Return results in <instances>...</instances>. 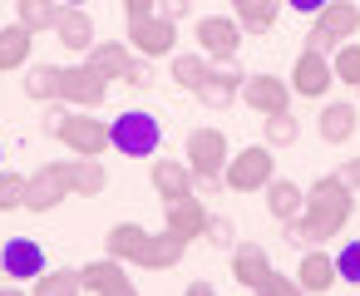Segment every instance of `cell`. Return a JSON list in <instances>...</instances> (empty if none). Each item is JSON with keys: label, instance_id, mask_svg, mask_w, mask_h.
Segmentation results:
<instances>
[{"label": "cell", "instance_id": "1", "mask_svg": "<svg viewBox=\"0 0 360 296\" xmlns=\"http://www.w3.org/2000/svg\"><path fill=\"white\" fill-rule=\"evenodd\" d=\"M350 217H355V188L340 183L335 173H326V178H316V183L306 188L301 212H296L281 232H286L296 247H321V242L340 237Z\"/></svg>", "mask_w": 360, "mask_h": 296}, {"label": "cell", "instance_id": "2", "mask_svg": "<svg viewBox=\"0 0 360 296\" xmlns=\"http://www.w3.org/2000/svg\"><path fill=\"white\" fill-rule=\"evenodd\" d=\"M188 242L173 237L168 227L163 232H148L143 222H114L104 232V257L124 262V266H143V271H173L183 262Z\"/></svg>", "mask_w": 360, "mask_h": 296}, {"label": "cell", "instance_id": "3", "mask_svg": "<svg viewBox=\"0 0 360 296\" xmlns=\"http://www.w3.org/2000/svg\"><path fill=\"white\" fill-rule=\"evenodd\" d=\"M45 134L60 139L79 158H104V148H109V124L94 119V109H70L60 99L45 109Z\"/></svg>", "mask_w": 360, "mask_h": 296}, {"label": "cell", "instance_id": "4", "mask_svg": "<svg viewBox=\"0 0 360 296\" xmlns=\"http://www.w3.org/2000/svg\"><path fill=\"white\" fill-rule=\"evenodd\" d=\"M360 30V6L355 0H326V6L311 15V30H306V50H321V55H335L345 40H355Z\"/></svg>", "mask_w": 360, "mask_h": 296}, {"label": "cell", "instance_id": "5", "mask_svg": "<svg viewBox=\"0 0 360 296\" xmlns=\"http://www.w3.org/2000/svg\"><path fill=\"white\" fill-rule=\"evenodd\" d=\"M158 143H163V129H158V119L148 109H129V114H119L109 124V148H119L129 158H153Z\"/></svg>", "mask_w": 360, "mask_h": 296}, {"label": "cell", "instance_id": "6", "mask_svg": "<svg viewBox=\"0 0 360 296\" xmlns=\"http://www.w3.org/2000/svg\"><path fill=\"white\" fill-rule=\"evenodd\" d=\"M271 178H276V158H271L266 143H247V148L232 153L227 168H222V183H227L232 193H262Z\"/></svg>", "mask_w": 360, "mask_h": 296}, {"label": "cell", "instance_id": "7", "mask_svg": "<svg viewBox=\"0 0 360 296\" xmlns=\"http://www.w3.org/2000/svg\"><path fill=\"white\" fill-rule=\"evenodd\" d=\"M232 148H227V134L222 129H193L188 134V148H183V163L193 168V178H222Z\"/></svg>", "mask_w": 360, "mask_h": 296}, {"label": "cell", "instance_id": "8", "mask_svg": "<svg viewBox=\"0 0 360 296\" xmlns=\"http://www.w3.org/2000/svg\"><path fill=\"white\" fill-rule=\"evenodd\" d=\"M193 40H198V50H202L212 65H227V60H237V50H242V25H237L232 15H202V20L193 25Z\"/></svg>", "mask_w": 360, "mask_h": 296}, {"label": "cell", "instance_id": "9", "mask_svg": "<svg viewBox=\"0 0 360 296\" xmlns=\"http://www.w3.org/2000/svg\"><path fill=\"white\" fill-rule=\"evenodd\" d=\"M129 50L143 55V60H168L178 50V25L163 20V15H143V20H129Z\"/></svg>", "mask_w": 360, "mask_h": 296}, {"label": "cell", "instance_id": "10", "mask_svg": "<svg viewBox=\"0 0 360 296\" xmlns=\"http://www.w3.org/2000/svg\"><path fill=\"white\" fill-rule=\"evenodd\" d=\"M291 94H301V99H326L330 94V84H335V70H330V55H321V50H306L301 45V55H296V65H291Z\"/></svg>", "mask_w": 360, "mask_h": 296}, {"label": "cell", "instance_id": "11", "mask_svg": "<svg viewBox=\"0 0 360 296\" xmlns=\"http://www.w3.org/2000/svg\"><path fill=\"white\" fill-rule=\"evenodd\" d=\"M104 99H109V79L104 75H94L89 65L60 70V104H70V109H99Z\"/></svg>", "mask_w": 360, "mask_h": 296}, {"label": "cell", "instance_id": "12", "mask_svg": "<svg viewBox=\"0 0 360 296\" xmlns=\"http://www.w3.org/2000/svg\"><path fill=\"white\" fill-rule=\"evenodd\" d=\"M252 114H286L291 109V84L286 79H276V75H247L242 79V94H237Z\"/></svg>", "mask_w": 360, "mask_h": 296}, {"label": "cell", "instance_id": "13", "mask_svg": "<svg viewBox=\"0 0 360 296\" xmlns=\"http://www.w3.org/2000/svg\"><path fill=\"white\" fill-rule=\"evenodd\" d=\"M79 276H84V291H89V296H139V286H134L129 266H124V262H114V257L84 262V266H79Z\"/></svg>", "mask_w": 360, "mask_h": 296}, {"label": "cell", "instance_id": "14", "mask_svg": "<svg viewBox=\"0 0 360 296\" xmlns=\"http://www.w3.org/2000/svg\"><path fill=\"white\" fill-rule=\"evenodd\" d=\"M60 168V178H65V188H70V198H99L104 188H109V168H104V158H65V163H55Z\"/></svg>", "mask_w": 360, "mask_h": 296}, {"label": "cell", "instance_id": "15", "mask_svg": "<svg viewBox=\"0 0 360 296\" xmlns=\"http://www.w3.org/2000/svg\"><path fill=\"white\" fill-rule=\"evenodd\" d=\"M65 198H70V188H65L55 163H45V168H35L25 178V212H55Z\"/></svg>", "mask_w": 360, "mask_h": 296}, {"label": "cell", "instance_id": "16", "mask_svg": "<svg viewBox=\"0 0 360 296\" xmlns=\"http://www.w3.org/2000/svg\"><path fill=\"white\" fill-rule=\"evenodd\" d=\"M242 79H247V75L227 60V65H212V75H207L193 94H198L207 109H232V104H237V94H242Z\"/></svg>", "mask_w": 360, "mask_h": 296}, {"label": "cell", "instance_id": "17", "mask_svg": "<svg viewBox=\"0 0 360 296\" xmlns=\"http://www.w3.org/2000/svg\"><path fill=\"white\" fill-rule=\"evenodd\" d=\"M0 266H6L11 281H35L45 271V247L30 242V237H11L6 252H0Z\"/></svg>", "mask_w": 360, "mask_h": 296}, {"label": "cell", "instance_id": "18", "mask_svg": "<svg viewBox=\"0 0 360 296\" xmlns=\"http://www.w3.org/2000/svg\"><path fill=\"white\" fill-rule=\"evenodd\" d=\"M296 276V286L306 291V296H326L340 276H335V257L330 252H321V247H306V257H301V266L291 271Z\"/></svg>", "mask_w": 360, "mask_h": 296}, {"label": "cell", "instance_id": "19", "mask_svg": "<svg viewBox=\"0 0 360 296\" xmlns=\"http://www.w3.org/2000/svg\"><path fill=\"white\" fill-rule=\"evenodd\" d=\"M55 40H60L65 50H79V55H89V45L99 40V35H94V20H89V11H84V6H60Z\"/></svg>", "mask_w": 360, "mask_h": 296}, {"label": "cell", "instance_id": "20", "mask_svg": "<svg viewBox=\"0 0 360 296\" xmlns=\"http://www.w3.org/2000/svg\"><path fill=\"white\" fill-rule=\"evenodd\" d=\"M163 212H168V232H173V237H183V242H198V237H202V227H207V207H202V198H198V193H188V198H178V202H168Z\"/></svg>", "mask_w": 360, "mask_h": 296}, {"label": "cell", "instance_id": "21", "mask_svg": "<svg viewBox=\"0 0 360 296\" xmlns=\"http://www.w3.org/2000/svg\"><path fill=\"white\" fill-rule=\"evenodd\" d=\"M84 65H89L94 75H104V79H124L129 65H134V50H129L124 40H94L89 55H84Z\"/></svg>", "mask_w": 360, "mask_h": 296}, {"label": "cell", "instance_id": "22", "mask_svg": "<svg viewBox=\"0 0 360 296\" xmlns=\"http://www.w3.org/2000/svg\"><path fill=\"white\" fill-rule=\"evenodd\" d=\"M153 193L163 198V207L178 202V198H188L193 193V168L183 158H158L153 163Z\"/></svg>", "mask_w": 360, "mask_h": 296}, {"label": "cell", "instance_id": "23", "mask_svg": "<svg viewBox=\"0 0 360 296\" xmlns=\"http://www.w3.org/2000/svg\"><path fill=\"white\" fill-rule=\"evenodd\" d=\"M266 271H271V257H266L262 242H237V247H232V276H237L247 291H257Z\"/></svg>", "mask_w": 360, "mask_h": 296}, {"label": "cell", "instance_id": "24", "mask_svg": "<svg viewBox=\"0 0 360 296\" xmlns=\"http://www.w3.org/2000/svg\"><path fill=\"white\" fill-rule=\"evenodd\" d=\"M355 129H360V109H355V104H326L321 119H316V134H321L326 143H350Z\"/></svg>", "mask_w": 360, "mask_h": 296}, {"label": "cell", "instance_id": "25", "mask_svg": "<svg viewBox=\"0 0 360 296\" xmlns=\"http://www.w3.org/2000/svg\"><path fill=\"white\" fill-rule=\"evenodd\" d=\"M281 15V0H232V20L242 25V35H266Z\"/></svg>", "mask_w": 360, "mask_h": 296}, {"label": "cell", "instance_id": "26", "mask_svg": "<svg viewBox=\"0 0 360 296\" xmlns=\"http://www.w3.org/2000/svg\"><path fill=\"white\" fill-rule=\"evenodd\" d=\"M30 45H35V30H25L20 20H15V25H0V75H11V70H25V60H30Z\"/></svg>", "mask_w": 360, "mask_h": 296}, {"label": "cell", "instance_id": "27", "mask_svg": "<svg viewBox=\"0 0 360 296\" xmlns=\"http://www.w3.org/2000/svg\"><path fill=\"white\" fill-rule=\"evenodd\" d=\"M262 198H266V212H271L281 227H286V222L301 212V202H306V193H301L291 178H271V183L262 188Z\"/></svg>", "mask_w": 360, "mask_h": 296}, {"label": "cell", "instance_id": "28", "mask_svg": "<svg viewBox=\"0 0 360 296\" xmlns=\"http://www.w3.org/2000/svg\"><path fill=\"white\" fill-rule=\"evenodd\" d=\"M30 296H84V276L79 266H45L30 281Z\"/></svg>", "mask_w": 360, "mask_h": 296}, {"label": "cell", "instance_id": "29", "mask_svg": "<svg viewBox=\"0 0 360 296\" xmlns=\"http://www.w3.org/2000/svg\"><path fill=\"white\" fill-rule=\"evenodd\" d=\"M25 99H40V104H55L60 99V65H30L25 79H20Z\"/></svg>", "mask_w": 360, "mask_h": 296}, {"label": "cell", "instance_id": "30", "mask_svg": "<svg viewBox=\"0 0 360 296\" xmlns=\"http://www.w3.org/2000/svg\"><path fill=\"white\" fill-rule=\"evenodd\" d=\"M60 6H65V0H15V20L25 30H55Z\"/></svg>", "mask_w": 360, "mask_h": 296}, {"label": "cell", "instance_id": "31", "mask_svg": "<svg viewBox=\"0 0 360 296\" xmlns=\"http://www.w3.org/2000/svg\"><path fill=\"white\" fill-rule=\"evenodd\" d=\"M168 60H173V84H178V89H198V84L212 75V60H207L202 50H198V55H168Z\"/></svg>", "mask_w": 360, "mask_h": 296}, {"label": "cell", "instance_id": "32", "mask_svg": "<svg viewBox=\"0 0 360 296\" xmlns=\"http://www.w3.org/2000/svg\"><path fill=\"white\" fill-rule=\"evenodd\" d=\"M296 139H301V119H291V109L262 119V143H266V148H291Z\"/></svg>", "mask_w": 360, "mask_h": 296}, {"label": "cell", "instance_id": "33", "mask_svg": "<svg viewBox=\"0 0 360 296\" xmlns=\"http://www.w3.org/2000/svg\"><path fill=\"white\" fill-rule=\"evenodd\" d=\"M330 70H335V79H340V84L360 89V45H355V40H345V45L330 55Z\"/></svg>", "mask_w": 360, "mask_h": 296}, {"label": "cell", "instance_id": "34", "mask_svg": "<svg viewBox=\"0 0 360 296\" xmlns=\"http://www.w3.org/2000/svg\"><path fill=\"white\" fill-rule=\"evenodd\" d=\"M202 237H207L212 247H237V222H232V217H222V212H207Z\"/></svg>", "mask_w": 360, "mask_h": 296}, {"label": "cell", "instance_id": "35", "mask_svg": "<svg viewBox=\"0 0 360 296\" xmlns=\"http://www.w3.org/2000/svg\"><path fill=\"white\" fill-rule=\"evenodd\" d=\"M25 207V178L20 173H0V212Z\"/></svg>", "mask_w": 360, "mask_h": 296}, {"label": "cell", "instance_id": "36", "mask_svg": "<svg viewBox=\"0 0 360 296\" xmlns=\"http://www.w3.org/2000/svg\"><path fill=\"white\" fill-rule=\"evenodd\" d=\"M335 276L350 281V286H360V237L340 247V257H335Z\"/></svg>", "mask_w": 360, "mask_h": 296}, {"label": "cell", "instance_id": "37", "mask_svg": "<svg viewBox=\"0 0 360 296\" xmlns=\"http://www.w3.org/2000/svg\"><path fill=\"white\" fill-rule=\"evenodd\" d=\"M257 296H306V291L296 286V276H286V271H276V266H271V271L262 276V286H257Z\"/></svg>", "mask_w": 360, "mask_h": 296}, {"label": "cell", "instance_id": "38", "mask_svg": "<svg viewBox=\"0 0 360 296\" xmlns=\"http://www.w3.org/2000/svg\"><path fill=\"white\" fill-rule=\"evenodd\" d=\"M153 15H163V20H188L193 15V0H158V6H153Z\"/></svg>", "mask_w": 360, "mask_h": 296}, {"label": "cell", "instance_id": "39", "mask_svg": "<svg viewBox=\"0 0 360 296\" xmlns=\"http://www.w3.org/2000/svg\"><path fill=\"white\" fill-rule=\"evenodd\" d=\"M335 178H340V183H350V188L360 193V158H345V163L335 168Z\"/></svg>", "mask_w": 360, "mask_h": 296}, {"label": "cell", "instance_id": "40", "mask_svg": "<svg viewBox=\"0 0 360 296\" xmlns=\"http://www.w3.org/2000/svg\"><path fill=\"white\" fill-rule=\"evenodd\" d=\"M124 84L143 89V84H148V60H134V65H129V75H124Z\"/></svg>", "mask_w": 360, "mask_h": 296}, {"label": "cell", "instance_id": "41", "mask_svg": "<svg viewBox=\"0 0 360 296\" xmlns=\"http://www.w3.org/2000/svg\"><path fill=\"white\" fill-rule=\"evenodd\" d=\"M153 6H158V0H124V15L129 20H143V15H153Z\"/></svg>", "mask_w": 360, "mask_h": 296}, {"label": "cell", "instance_id": "42", "mask_svg": "<svg viewBox=\"0 0 360 296\" xmlns=\"http://www.w3.org/2000/svg\"><path fill=\"white\" fill-rule=\"evenodd\" d=\"M281 6H291L296 15H316V11L326 6V0H281Z\"/></svg>", "mask_w": 360, "mask_h": 296}, {"label": "cell", "instance_id": "43", "mask_svg": "<svg viewBox=\"0 0 360 296\" xmlns=\"http://www.w3.org/2000/svg\"><path fill=\"white\" fill-rule=\"evenodd\" d=\"M183 296H217V291H212V286H207V281H193V286H188V291H183Z\"/></svg>", "mask_w": 360, "mask_h": 296}, {"label": "cell", "instance_id": "44", "mask_svg": "<svg viewBox=\"0 0 360 296\" xmlns=\"http://www.w3.org/2000/svg\"><path fill=\"white\" fill-rule=\"evenodd\" d=\"M0 296H30V291H25L20 281H11V286H0Z\"/></svg>", "mask_w": 360, "mask_h": 296}, {"label": "cell", "instance_id": "45", "mask_svg": "<svg viewBox=\"0 0 360 296\" xmlns=\"http://www.w3.org/2000/svg\"><path fill=\"white\" fill-rule=\"evenodd\" d=\"M65 6H84V0H65Z\"/></svg>", "mask_w": 360, "mask_h": 296}, {"label": "cell", "instance_id": "46", "mask_svg": "<svg viewBox=\"0 0 360 296\" xmlns=\"http://www.w3.org/2000/svg\"><path fill=\"white\" fill-rule=\"evenodd\" d=\"M0 158H6V153H0Z\"/></svg>", "mask_w": 360, "mask_h": 296}]
</instances>
